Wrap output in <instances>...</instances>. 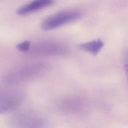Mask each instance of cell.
Returning <instances> with one entry per match:
<instances>
[{"label":"cell","instance_id":"cell-1","mask_svg":"<svg viewBox=\"0 0 128 128\" xmlns=\"http://www.w3.org/2000/svg\"><path fill=\"white\" fill-rule=\"evenodd\" d=\"M48 68V65L44 62L26 64L12 70L4 76V81L10 84L24 82L43 75Z\"/></svg>","mask_w":128,"mask_h":128},{"label":"cell","instance_id":"cell-2","mask_svg":"<svg viewBox=\"0 0 128 128\" xmlns=\"http://www.w3.org/2000/svg\"><path fill=\"white\" fill-rule=\"evenodd\" d=\"M24 94L20 90L0 86V114H5L17 110L22 104Z\"/></svg>","mask_w":128,"mask_h":128},{"label":"cell","instance_id":"cell-3","mask_svg":"<svg viewBox=\"0 0 128 128\" xmlns=\"http://www.w3.org/2000/svg\"><path fill=\"white\" fill-rule=\"evenodd\" d=\"M82 12L78 10H68L55 13L45 18L42 23V28L50 30L80 20Z\"/></svg>","mask_w":128,"mask_h":128},{"label":"cell","instance_id":"cell-4","mask_svg":"<svg viewBox=\"0 0 128 128\" xmlns=\"http://www.w3.org/2000/svg\"><path fill=\"white\" fill-rule=\"evenodd\" d=\"M28 52L34 56H60L66 54L68 48L63 44L56 41L43 40L31 46Z\"/></svg>","mask_w":128,"mask_h":128},{"label":"cell","instance_id":"cell-5","mask_svg":"<svg viewBox=\"0 0 128 128\" xmlns=\"http://www.w3.org/2000/svg\"><path fill=\"white\" fill-rule=\"evenodd\" d=\"M52 0H36L32 1L18 8L16 12L18 15H26L39 10L52 4Z\"/></svg>","mask_w":128,"mask_h":128},{"label":"cell","instance_id":"cell-6","mask_svg":"<svg viewBox=\"0 0 128 128\" xmlns=\"http://www.w3.org/2000/svg\"><path fill=\"white\" fill-rule=\"evenodd\" d=\"M104 46V43L100 39H97L86 42L81 44L79 48L85 52L94 55L97 54Z\"/></svg>","mask_w":128,"mask_h":128},{"label":"cell","instance_id":"cell-7","mask_svg":"<svg viewBox=\"0 0 128 128\" xmlns=\"http://www.w3.org/2000/svg\"><path fill=\"white\" fill-rule=\"evenodd\" d=\"M31 46L30 42L25 40L18 44L16 46V48L22 52H28L30 50Z\"/></svg>","mask_w":128,"mask_h":128}]
</instances>
